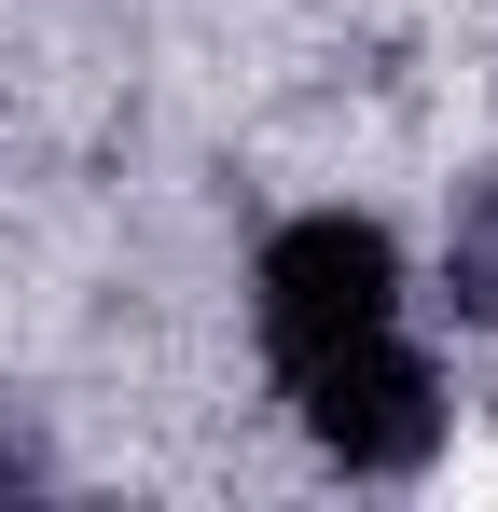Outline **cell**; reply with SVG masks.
I'll use <instances>...</instances> for the list:
<instances>
[{"instance_id": "6da1fadb", "label": "cell", "mask_w": 498, "mask_h": 512, "mask_svg": "<svg viewBox=\"0 0 498 512\" xmlns=\"http://www.w3.org/2000/svg\"><path fill=\"white\" fill-rule=\"evenodd\" d=\"M249 319H263V360H319V346H360L402 319V236L360 222V208H305L277 222L263 263H249Z\"/></svg>"}, {"instance_id": "7a4b0ae2", "label": "cell", "mask_w": 498, "mask_h": 512, "mask_svg": "<svg viewBox=\"0 0 498 512\" xmlns=\"http://www.w3.org/2000/svg\"><path fill=\"white\" fill-rule=\"evenodd\" d=\"M277 388L305 402V443H319L332 471H360V485L429 471V443H443V374H429V346H415L402 319H388V333H360V346L291 360Z\"/></svg>"}, {"instance_id": "3957f363", "label": "cell", "mask_w": 498, "mask_h": 512, "mask_svg": "<svg viewBox=\"0 0 498 512\" xmlns=\"http://www.w3.org/2000/svg\"><path fill=\"white\" fill-rule=\"evenodd\" d=\"M443 291H457V319H485V333H498V167L457 194V236H443Z\"/></svg>"}]
</instances>
